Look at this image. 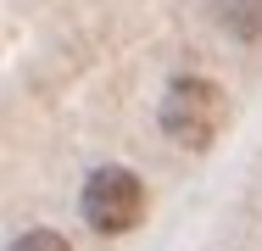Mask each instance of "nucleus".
I'll return each mask as SVG.
<instances>
[{"instance_id": "7ed1b4c3", "label": "nucleus", "mask_w": 262, "mask_h": 251, "mask_svg": "<svg viewBox=\"0 0 262 251\" xmlns=\"http://www.w3.org/2000/svg\"><path fill=\"white\" fill-rule=\"evenodd\" d=\"M217 23L251 45V39H262V0H217Z\"/></svg>"}, {"instance_id": "f03ea898", "label": "nucleus", "mask_w": 262, "mask_h": 251, "mask_svg": "<svg viewBox=\"0 0 262 251\" xmlns=\"http://www.w3.org/2000/svg\"><path fill=\"white\" fill-rule=\"evenodd\" d=\"M78 206H84V223L95 235H128L145 218V184L128 168H95L84 196H78Z\"/></svg>"}, {"instance_id": "20e7f679", "label": "nucleus", "mask_w": 262, "mask_h": 251, "mask_svg": "<svg viewBox=\"0 0 262 251\" xmlns=\"http://www.w3.org/2000/svg\"><path fill=\"white\" fill-rule=\"evenodd\" d=\"M11 251H73L67 246V235H56V229H28V235H17Z\"/></svg>"}, {"instance_id": "f257e3e1", "label": "nucleus", "mask_w": 262, "mask_h": 251, "mask_svg": "<svg viewBox=\"0 0 262 251\" xmlns=\"http://www.w3.org/2000/svg\"><path fill=\"white\" fill-rule=\"evenodd\" d=\"M157 117H162V134L179 151H207L212 140H217V129H223V117H229V100H223V90H217L212 78L184 73V78L167 84Z\"/></svg>"}]
</instances>
